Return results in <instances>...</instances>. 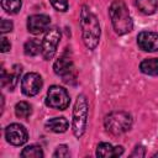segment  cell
<instances>
[{
    "label": "cell",
    "instance_id": "6da1fadb",
    "mask_svg": "<svg viewBox=\"0 0 158 158\" xmlns=\"http://www.w3.org/2000/svg\"><path fill=\"white\" fill-rule=\"evenodd\" d=\"M80 27L83 35V42L88 49L93 51L96 48L100 41V25L98 17L90 11V9L84 5L80 11Z\"/></svg>",
    "mask_w": 158,
    "mask_h": 158
},
{
    "label": "cell",
    "instance_id": "7a4b0ae2",
    "mask_svg": "<svg viewBox=\"0 0 158 158\" xmlns=\"http://www.w3.org/2000/svg\"><path fill=\"white\" fill-rule=\"evenodd\" d=\"M112 27L117 35H126L133 28V22L123 0H114L109 7Z\"/></svg>",
    "mask_w": 158,
    "mask_h": 158
},
{
    "label": "cell",
    "instance_id": "3957f363",
    "mask_svg": "<svg viewBox=\"0 0 158 158\" xmlns=\"http://www.w3.org/2000/svg\"><path fill=\"white\" fill-rule=\"evenodd\" d=\"M88 101L85 95H78L74 109H73V120H72V128L75 137H81L85 132L86 123H88Z\"/></svg>",
    "mask_w": 158,
    "mask_h": 158
},
{
    "label": "cell",
    "instance_id": "277c9868",
    "mask_svg": "<svg viewBox=\"0 0 158 158\" xmlns=\"http://www.w3.org/2000/svg\"><path fill=\"white\" fill-rule=\"evenodd\" d=\"M104 125L106 131L111 135H122L132 127V117L126 111H112L106 115Z\"/></svg>",
    "mask_w": 158,
    "mask_h": 158
},
{
    "label": "cell",
    "instance_id": "5b68a950",
    "mask_svg": "<svg viewBox=\"0 0 158 158\" xmlns=\"http://www.w3.org/2000/svg\"><path fill=\"white\" fill-rule=\"evenodd\" d=\"M70 98L68 91L59 86V85H52L47 91L46 98V105L56 109V110H65L69 106Z\"/></svg>",
    "mask_w": 158,
    "mask_h": 158
},
{
    "label": "cell",
    "instance_id": "8992f818",
    "mask_svg": "<svg viewBox=\"0 0 158 158\" xmlns=\"http://www.w3.org/2000/svg\"><path fill=\"white\" fill-rule=\"evenodd\" d=\"M60 40V32L57 27H52L47 31V33L44 35L43 40H42V57L44 59H52L56 54L57 51V46L59 43Z\"/></svg>",
    "mask_w": 158,
    "mask_h": 158
},
{
    "label": "cell",
    "instance_id": "52a82bcc",
    "mask_svg": "<svg viewBox=\"0 0 158 158\" xmlns=\"http://www.w3.org/2000/svg\"><path fill=\"white\" fill-rule=\"evenodd\" d=\"M43 81L38 73H27L21 80V90L26 96H35L42 89Z\"/></svg>",
    "mask_w": 158,
    "mask_h": 158
},
{
    "label": "cell",
    "instance_id": "ba28073f",
    "mask_svg": "<svg viewBox=\"0 0 158 158\" xmlns=\"http://www.w3.org/2000/svg\"><path fill=\"white\" fill-rule=\"evenodd\" d=\"M5 138L12 146H22L27 142L28 135L22 125L11 123L5 128Z\"/></svg>",
    "mask_w": 158,
    "mask_h": 158
},
{
    "label": "cell",
    "instance_id": "9c48e42d",
    "mask_svg": "<svg viewBox=\"0 0 158 158\" xmlns=\"http://www.w3.org/2000/svg\"><path fill=\"white\" fill-rule=\"evenodd\" d=\"M53 69L54 73L57 75H60L67 83L69 81V78H74V64L73 60L67 56H62L60 58H58L53 64Z\"/></svg>",
    "mask_w": 158,
    "mask_h": 158
},
{
    "label": "cell",
    "instance_id": "30bf717a",
    "mask_svg": "<svg viewBox=\"0 0 158 158\" xmlns=\"http://www.w3.org/2000/svg\"><path fill=\"white\" fill-rule=\"evenodd\" d=\"M137 44L142 51L156 52L158 51V33L152 31H142L137 36Z\"/></svg>",
    "mask_w": 158,
    "mask_h": 158
},
{
    "label": "cell",
    "instance_id": "8fae6325",
    "mask_svg": "<svg viewBox=\"0 0 158 158\" xmlns=\"http://www.w3.org/2000/svg\"><path fill=\"white\" fill-rule=\"evenodd\" d=\"M49 23H51L49 16L42 14L32 15L27 19V30L33 35H40L49 27Z\"/></svg>",
    "mask_w": 158,
    "mask_h": 158
},
{
    "label": "cell",
    "instance_id": "7c38bea8",
    "mask_svg": "<svg viewBox=\"0 0 158 158\" xmlns=\"http://www.w3.org/2000/svg\"><path fill=\"white\" fill-rule=\"evenodd\" d=\"M21 67L15 64L11 69L10 73H6L5 69L1 70V85L2 86H6L9 90H14L15 86L17 85L19 83V79H20V75H21Z\"/></svg>",
    "mask_w": 158,
    "mask_h": 158
},
{
    "label": "cell",
    "instance_id": "4fadbf2b",
    "mask_svg": "<svg viewBox=\"0 0 158 158\" xmlns=\"http://www.w3.org/2000/svg\"><path fill=\"white\" fill-rule=\"evenodd\" d=\"M123 153V148L121 146L114 147L112 144L107 142H101L96 147V156L100 158H112V157H118Z\"/></svg>",
    "mask_w": 158,
    "mask_h": 158
},
{
    "label": "cell",
    "instance_id": "5bb4252c",
    "mask_svg": "<svg viewBox=\"0 0 158 158\" xmlns=\"http://www.w3.org/2000/svg\"><path fill=\"white\" fill-rule=\"evenodd\" d=\"M68 121L65 117H53L46 122V128L54 133H63L68 130Z\"/></svg>",
    "mask_w": 158,
    "mask_h": 158
},
{
    "label": "cell",
    "instance_id": "9a60e30c",
    "mask_svg": "<svg viewBox=\"0 0 158 158\" xmlns=\"http://www.w3.org/2000/svg\"><path fill=\"white\" fill-rule=\"evenodd\" d=\"M139 69L147 75H158V58L143 59L139 64Z\"/></svg>",
    "mask_w": 158,
    "mask_h": 158
},
{
    "label": "cell",
    "instance_id": "2e32d148",
    "mask_svg": "<svg viewBox=\"0 0 158 158\" xmlns=\"http://www.w3.org/2000/svg\"><path fill=\"white\" fill-rule=\"evenodd\" d=\"M136 6L144 15H152L158 7V0H136Z\"/></svg>",
    "mask_w": 158,
    "mask_h": 158
},
{
    "label": "cell",
    "instance_id": "e0dca14e",
    "mask_svg": "<svg viewBox=\"0 0 158 158\" xmlns=\"http://www.w3.org/2000/svg\"><path fill=\"white\" fill-rule=\"evenodd\" d=\"M15 114H16V116H17L19 118L26 120V118H28V117L31 116V114H32V107H31V105H30L28 102H26V101H20V102H17L16 106H15Z\"/></svg>",
    "mask_w": 158,
    "mask_h": 158
},
{
    "label": "cell",
    "instance_id": "ac0fdd59",
    "mask_svg": "<svg viewBox=\"0 0 158 158\" xmlns=\"http://www.w3.org/2000/svg\"><path fill=\"white\" fill-rule=\"evenodd\" d=\"M20 156L22 158H42L43 157V151L40 146L31 144V146L25 147Z\"/></svg>",
    "mask_w": 158,
    "mask_h": 158
},
{
    "label": "cell",
    "instance_id": "d6986e66",
    "mask_svg": "<svg viewBox=\"0 0 158 158\" xmlns=\"http://www.w3.org/2000/svg\"><path fill=\"white\" fill-rule=\"evenodd\" d=\"M25 54L26 56H37L42 52V43H40L37 40H28L26 43H25Z\"/></svg>",
    "mask_w": 158,
    "mask_h": 158
},
{
    "label": "cell",
    "instance_id": "ffe728a7",
    "mask_svg": "<svg viewBox=\"0 0 158 158\" xmlns=\"http://www.w3.org/2000/svg\"><path fill=\"white\" fill-rule=\"evenodd\" d=\"M1 6L9 14H17L21 10L22 1L21 0H1Z\"/></svg>",
    "mask_w": 158,
    "mask_h": 158
},
{
    "label": "cell",
    "instance_id": "44dd1931",
    "mask_svg": "<svg viewBox=\"0 0 158 158\" xmlns=\"http://www.w3.org/2000/svg\"><path fill=\"white\" fill-rule=\"evenodd\" d=\"M52 6L57 10V11H67L68 10V0H49Z\"/></svg>",
    "mask_w": 158,
    "mask_h": 158
},
{
    "label": "cell",
    "instance_id": "7402d4cb",
    "mask_svg": "<svg viewBox=\"0 0 158 158\" xmlns=\"http://www.w3.org/2000/svg\"><path fill=\"white\" fill-rule=\"evenodd\" d=\"M53 157H59V158H64V157H69V151H68V147L65 144H60L57 147L56 152L53 153Z\"/></svg>",
    "mask_w": 158,
    "mask_h": 158
},
{
    "label": "cell",
    "instance_id": "603a6c76",
    "mask_svg": "<svg viewBox=\"0 0 158 158\" xmlns=\"http://www.w3.org/2000/svg\"><path fill=\"white\" fill-rule=\"evenodd\" d=\"M12 27H14V25H12V22L10 20H6V19L1 20V22H0V32L2 35L6 33V32H11Z\"/></svg>",
    "mask_w": 158,
    "mask_h": 158
},
{
    "label": "cell",
    "instance_id": "cb8c5ba5",
    "mask_svg": "<svg viewBox=\"0 0 158 158\" xmlns=\"http://www.w3.org/2000/svg\"><path fill=\"white\" fill-rule=\"evenodd\" d=\"M10 48H11V44L7 41V38L6 37H1V52L5 53V52L10 51Z\"/></svg>",
    "mask_w": 158,
    "mask_h": 158
},
{
    "label": "cell",
    "instance_id": "d4e9b609",
    "mask_svg": "<svg viewBox=\"0 0 158 158\" xmlns=\"http://www.w3.org/2000/svg\"><path fill=\"white\" fill-rule=\"evenodd\" d=\"M143 156H144V148L142 146H137L133 153L131 154V157H143Z\"/></svg>",
    "mask_w": 158,
    "mask_h": 158
},
{
    "label": "cell",
    "instance_id": "484cf974",
    "mask_svg": "<svg viewBox=\"0 0 158 158\" xmlns=\"http://www.w3.org/2000/svg\"><path fill=\"white\" fill-rule=\"evenodd\" d=\"M154 157H158V152H157V153H156V154H154Z\"/></svg>",
    "mask_w": 158,
    "mask_h": 158
}]
</instances>
